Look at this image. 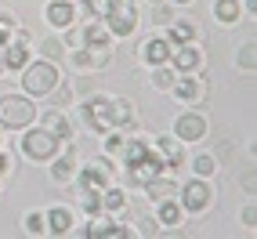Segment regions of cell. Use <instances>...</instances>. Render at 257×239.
<instances>
[{
  "label": "cell",
  "instance_id": "1",
  "mask_svg": "<svg viewBox=\"0 0 257 239\" xmlns=\"http://www.w3.org/2000/svg\"><path fill=\"white\" fill-rule=\"evenodd\" d=\"M119 156H123V167H127V181H131V185H138V189H145L152 178H160V174H163L160 156H156V152H152V145L142 142V138H127Z\"/></svg>",
  "mask_w": 257,
  "mask_h": 239
},
{
  "label": "cell",
  "instance_id": "2",
  "mask_svg": "<svg viewBox=\"0 0 257 239\" xmlns=\"http://www.w3.org/2000/svg\"><path fill=\"white\" fill-rule=\"evenodd\" d=\"M58 83H62V73H58V65L51 62V58L26 62V65H22V91H26L29 98H47Z\"/></svg>",
  "mask_w": 257,
  "mask_h": 239
},
{
  "label": "cell",
  "instance_id": "3",
  "mask_svg": "<svg viewBox=\"0 0 257 239\" xmlns=\"http://www.w3.org/2000/svg\"><path fill=\"white\" fill-rule=\"evenodd\" d=\"M37 124V105L29 94H4L0 98V127L4 131H22Z\"/></svg>",
  "mask_w": 257,
  "mask_h": 239
},
{
  "label": "cell",
  "instance_id": "4",
  "mask_svg": "<svg viewBox=\"0 0 257 239\" xmlns=\"http://www.w3.org/2000/svg\"><path fill=\"white\" fill-rule=\"evenodd\" d=\"M22 152L29 160H37V163H47L51 156H58V152H62V142L51 131L29 124V127H22Z\"/></svg>",
  "mask_w": 257,
  "mask_h": 239
},
{
  "label": "cell",
  "instance_id": "5",
  "mask_svg": "<svg viewBox=\"0 0 257 239\" xmlns=\"http://www.w3.org/2000/svg\"><path fill=\"white\" fill-rule=\"evenodd\" d=\"M105 29L112 33V40H127V37H134L138 33V4H131V0H116L112 4V11L105 15Z\"/></svg>",
  "mask_w": 257,
  "mask_h": 239
},
{
  "label": "cell",
  "instance_id": "6",
  "mask_svg": "<svg viewBox=\"0 0 257 239\" xmlns=\"http://www.w3.org/2000/svg\"><path fill=\"white\" fill-rule=\"evenodd\" d=\"M178 203L185 214H207L214 203V189L207 185V178H192L185 189H178Z\"/></svg>",
  "mask_w": 257,
  "mask_h": 239
},
{
  "label": "cell",
  "instance_id": "7",
  "mask_svg": "<svg viewBox=\"0 0 257 239\" xmlns=\"http://www.w3.org/2000/svg\"><path fill=\"white\" fill-rule=\"evenodd\" d=\"M170 94H174L181 105H203V101H207V76L203 73H181L170 83Z\"/></svg>",
  "mask_w": 257,
  "mask_h": 239
},
{
  "label": "cell",
  "instance_id": "8",
  "mask_svg": "<svg viewBox=\"0 0 257 239\" xmlns=\"http://www.w3.org/2000/svg\"><path fill=\"white\" fill-rule=\"evenodd\" d=\"M109 174H112L109 156H105V160H91V163L73 178V181H76V192H105V189H109Z\"/></svg>",
  "mask_w": 257,
  "mask_h": 239
},
{
  "label": "cell",
  "instance_id": "9",
  "mask_svg": "<svg viewBox=\"0 0 257 239\" xmlns=\"http://www.w3.org/2000/svg\"><path fill=\"white\" fill-rule=\"evenodd\" d=\"M109 94H87L83 98V105H80V116H83V124H87L94 134H105L112 131L109 127Z\"/></svg>",
  "mask_w": 257,
  "mask_h": 239
},
{
  "label": "cell",
  "instance_id": "10",
  "mask_svg": "<svg viewBox=\"0 0 257 239\" xmlns=\"http://www.w3.org/2000/svg\"><path fill=\"white\" fill-rule=\"evenodd\" d=\"M152 152L160 156L163 170H178V167H185V142H178L174 134H156Z\"/></svg>",
  "mask_w": 257,
  "mask_h": 239
},
{
  "label": "cell",
  "instance_id": "11",
  "mask_svg": "<svg viewBox=\"0 0 257 239\" xmlns=\"http://www.w3.org/2000/svg\"><path fill=\"white\" fill-rule=\"evenodd\" d=\"M174 138L178 142H203L207 138V116H199V112H181L178 120H174Z\"/></svg>",
  "mask_w": 257,
  "mask_h": 239
},
{
  "label": "cell",
  "instance_id": "12",
  "mask_svg": "<svg viewBox=\"0 0 257 239\" xmlns=\"http://www.w3.org/2000/svg\"><path fill=\"white\" fill-rule=\"evenodd\" d=\"M170 65H174V73H199L203 69V47L196 40L178 44L170 51Z\"/></svg>",
  "mask_w": 257,
  "mask_h": 239
},
{
  "label": "cell",
  "instance_id": "13",
  "mask_svg": "<svg viewBox=\"0 0 257 239\" xmlns=\"http://www.w3.org/2000/svg\"><path fill=\"white\" fill-rule=\"evenodd\" d=\"M112 62L109 47H73V69H105Z\"/></svg>",
  "mask_w": 257,
  "mask_h": 239
},
{
  "label": "cell",
  "instance_id": "14",
  "mask_svg": "<svg viewBox=\"0 0 257 239\" xmlns=\"http://www.w3.org/2000/svg\"><path fill=\"white\" fill-rule=\"evenodd\" d=\"M47 163H51V178L58 185H69L76 178V149H73V142H65V152L62 156H51Z\"/></svg>",
  "mask_w": 257,
  "mask_h": 239
},
{
  "label": "cell",
  "instance_id": "15",
  "mask_svg": "<svg viewBox=\"0 0 257 239\" xmlns=\"http://www.w3.org/2000/svg\"><path fill=\"white\" fill-rule=\"evenodd\" d=\"M134 124H138L134 101H131V98H112V101H109V127H112V131H131Z\"/></svg>",
  "mask_w": 257,
  "mask_h": 239
},
{
  "label": "cell",
  "instance_id": "16",
  "mask_svg": "<svg viewBox=\"0 0 257 239\" xmlns=\"http://www.w3.org/2000/svg\"><path fill=\"white\" fill-rule=\"evenodd\" d=\"M37 116H40V127L51 131L62 145L73 142V124H69V116H65L62 109H47V112H37Z\"/></svg>",
  "mask_w": 257,
  "mask_h": 239
},
{
  "label": "cell",
  "instance_id": "17",
  "mask_svg": "<svg viewBox=\"0 0 257 239\" xmlns=\"http://www.w3.org/2000/svg\"><path fill=\"white\" fill-rule=\"evenodd\" d=\"M44 19H47V26H55V29H69L76 22L73 0H51V4L44 8Z\"/></svg>",
  "mask_w": 257,
  "mask_h": 239
},
{
  "label": "cell",
  "instance_id": "18",
  "mask_svg": "<svg viewBox=\"0 0 257 239\" xmlns=\"http://www.w3.org/2000/svg\"><path fill=\"white\" fill-rule=\"evenodd\" d=\"M80 47H109L112 51V33L105 29V22H87L80 29Z\"/></svg>",
  "mask_w": 257,
  "mask_h": 239
},
{
  "label": "cell",
  "instance_id": "19",
  "mask_svg": "<svg viewBox=\"0 0 257 239\" xmlns=\"http://www.w3.org/2000/svg\"><path fill=\"white\" fill-rule=\"evenodd\" d=\"M44 221H47V232H51V235H69L73 225H76V217H73L69 207H51V210L44 214Z\"/></svg>",
  "mask_w": 257,
  "mask_h": 239
},
{
  "label": "cell",
  "instance_id": "20",
  "mask_svg": "<svg viewBox=\"0 0 257 239\" xmlns=\"http://www.w3.org/2000/svg\"><path fill=\"white\" fill-rule=\"evenodd\" d=\"M4 73H19L22 65L29 62V44H22V40H15L11 37V44H4Z\"/></svg>",
  "mask_w": 257,
  "mask_h": 239
},
{
  "label": "cell",
  "instance_id": "21",
  "mask_svg": "<svg viewBox=\"0 0 257 239\" xmlns=\"http://www.w3.org/2000/svg\"><path fill=\"white\" fill-rule=\"evenodd\" d=\"M170 51H174V44H170L167 37H152L145 44V51H142V58L149 65H163V62H170Z\"/></svg>",
  "mask_w": 257,
  "mask_h": 239
},
{
  "label": "cell",
  "instance_id": "22",
  "mask_svg": "<svg viewBox=\"0 0 257 239\" xmlns=\"http://www.w3.org/2000/svg\"><path fill=\"white\" fill-rule=\"evenodd\" d=\"M167 40L174 44V47L196 40V22H192V19H170V22H167Z\"/></svg>",
  "mask_w": 257,
  "mask_h": 239
},
{
  "label": "cell",
  "instance_id": "23",
  "mask_svg": "<svg viewBox=\"0 0 257 239\" xmlns=\"http://www.w3.org/2000/svg\"><path fill=\"white\" fill-rule=\"evenodd\" d=\"M156 207H160V210H156V221H160L163 228H178V225H181V217H185V210H181V203H178V196H174V199H160Z\"/></svg>",
  "mask_w": 257,
  "mask_h": 239
},
{
  "label": "cell",
  "instance_id": "24",
  "mask_svg": "<svg viewBox=\"0 0 257 239\" xmlns=\"http://www.w3.org/2000/svg\"><path fill=\"white\" fill-rule=\"evenodd\" d=\"M145 192H149V199H152V203H160V199H174V196H178V185L170 181V178H163V174H160V178H152V181L145 185Z\"/></svg>",
  "mask_w": 257,
  "mask_h": 239
},
{
  "label": "cell",
  "instance_id": "25",
  "mask_svg": "<svg viewBox=\"0 0 257 239\" xmlns=\"http://www.w3.org/2000/svg\"><path fill=\"white\" fill-rule=\"evenodd\" d=\"M239 11H243L239 0H214V19L221 26H235L239 22Z\"/></svg>",
  "mask_w": 257,
  "mask_h": 239
},
{
  "label": "cell",
  "instance_id": "26",
  "mask_svg": "<svg viewBox=\"0 0 257 239\" xmlns=\"http://www.w3.org/2000/svg\"><path fill=\"white\" fill-rule=\"evenodd\" d=\"M123 207H127V192L116 189V185H109V189L101 192V210H105V214H119Z\"/></svg>",
  "mask_w": 257,
  "mask_h": 239
},
{
  "label": "cell",
  "instance_id": "27",
  "mask_svg": "<svg viewBox=\"0 0 257 239\" xmlns=\"http://www.w3.org/2000/svg\"><path fill=\"white\" fill-rule=\"evenodd\" d=\"M178 80V73H174V65L170 62H163V65H152V87L156 91H170V83Z\"/></svg>",
  "mask_w": 257,
  "mask_h": 239
},
{
  "label": "cell",
  "instance_id": "28",
  "mask_svg": "<svg viewBox=\"0 0 257 239\" xmlns=\"http://www.w3.org/2000/svg\"><path fill=\"white\" fill-rule=\"evenodd\" d=\"M253 40H246V44H239V51H235V65L243 73H253V65H257V55H253Z\"/></svg>",
  "mask_w": 257,
  "mask_h": 239
},
{
  "label": "cell",
  "instance_id": "29",
  "mask_svg": "<svg viewBox=\"0 0 257 239\" xmlns=\"http://www.w3.org/2000/svg\"><path fill=\"white\" fill-rule=\"evenodd\" d=\"M112 4H116V0H83V11H87L91 15V19H105V15L112 11Z\"/></svg>",
  "mask_w": 257,
  "mask_h": 239
},
{
  "label": "cell",
  "instance_id": "30",
  "mask_svg": "<svg viewBox=\"0 0 257 239\" xmlns=\"http://www.w3.org/2000/svg\"><path fill=\"white\" fill-rule=\"evenodd\" d=\"M192 170H196V178H210L214 170H217V160L210 156V152H203V156L192 160Z\"/></svg>",
  "mask_w": 257,
  "mask_h": 239
},
{
  "label": "cell",
  "instance_id": "31",
  "mask_svg": "<svg viewBox=\"0 0 257 239\" xmlns=\"http://www.w3.org/2000/svg\"><path fill=\"white\" fill-rule=\"evenodd\" d=\"M26 232H29V235H47V221H44V214H40V210L26 214Z\"/></svg>",
  "mask_w": 257,
  "mask_h": 239
},
{
  "label": "cell",
  "instance_id": "32",
  "mask_svg": "<svg viewBox=\"0 0 257 239\" xmlns=\"http://www.w3.org/2000/svg\"><path fill=\"white\" fill-rule=\"evenodd\" d=\"M170 19H174V11L167 4H152V26H167Z\"/></svg>",
  "mask_w": 257,
  "mask_h": 239
},
{
  "label": "cell",
  "instance_id": "33",
  "mask_svg": "<svg viewBox=\"0 0 257 239\" xmlns=\"http://www.w3.org/2000/svg\"><path fill=\"white\" fill-rule=\"evenodd\" d=\"M40 55L51 58V62H58V58H62V40H44V44H40Z\"/></svg>",
  "mask_w": 257,
  "mask_h": 239
},
{
  "label": "cell",
  "instance_id": "34",
  "mask_svg": "<svg viewBox=\"0 0 257 239\" xmlns=\"http://www.w3.org/2000/svg\"><path fill=\"white\" fill-rule=\"evenodd\" d=\"M138 235H160V221L156 217H142L138 221Z\"/></svg>",
  "mask_w": 257,
  "mask_h": 239
},
{
  "label": "cell",
  "instance_id": "35",
  "mask_svg": "<svg viewBox=\"0 0 257 239\" xmlns=\"http://www.w3.org/2000/svg\"><path fill=\"white\" fill-rule=\"evenodd\" d=\"M51 98H55V105H69V101H73V91L65 87V83H58V87L51 91Z\"/></svg>",
  "mask_w": 257,
  "mask_h": 239
},
{
  "label": "cell",
  "instance_id": "36",
  "mask_svg": "<svg viewBox=\"0 0 257 239\" xmlns=\"http://www.w3.org/2000/svg\"><path fill=\"white\" fill-rule=\"evenodd\" d=\"M239 217H243V228H250V232H253V221H257V210H253V203H250V207H243V214H239Z\"/></svg>",
  "mask_w": 257,
  "mask_h": 239
},
{
  "label": "cell",
  "instance_id": "37",
  "mask_svg": "<svg viewBox=\"0 0 257 239\" xmlns=\"http://www.w3.org/2000/svg\"><path fill=\"white\" fill-rule=\"evenodd\" d=\"M62 47H80V29H69V33H65Z\"/></svg>",
  "mask_w": 257,
  "mask_h": 239
},
{
  "label": "cell",
  "instance_id": "38",
  "mask_svg": "<svg viewBox=\"0 0 257 239\" xmlns=\"http://www.w3.org/2000/svg\"><path fill=\"white\" fill-rule=\"evenodd\" d=\"M239 181H243V189L253 196V185H257V181H253V167H250V170H243V178H239Z\"/></svg>",
  "mask_w": 257,
  "mask_h": 239
},
{
  "label": "cell",
  "instance_id": "39",
  "mask_svg": "<svg viewBox=\"0 0 257 239\" xmlns=\"http://www.w3.org/2000/svg\"><path fill=\"white\" fill-rule=\"evenodd\" d=\"M0 29H15V15L11 11H0Z\"/></svg>",
  "mask_w": 257,
  "mask_h": 239
},
{
  "label": "cell",
  "instance_id": "40",
  "mask_svg": "<svg viewBox=\"0 0 257 239\" xmlns=\"http://www.w3.org/2000/svg\"><path fill=\"white\" fill-rule=\"evenodd\" d=\"M8 170H11V156H8V152H0V178H4Z\"/></svg>",
  "mask_w": 257,
  "mask_h": 239
},
{
  "label": "cell",
  "instance_id": "41",
  "mask_svg": "<svg viewBox=\"0 0 257 239\" xmlns=\"http://www.w3.org/2000/svg\"><path fill=\"white\" fill-rule=\"evenodd\" d=\"M4 44H11V29H0V47Z\"/></svg>",
  "mask_w": 257,
  "mask_h": 239
},
{
  "label": "cell",
  "instance_id": "42",
  "mask_svg": "<svg viewBox=\"0 0 257 239\" xmlns=\"http://www.w3.org/2000/svg\"><path fill=\"white\" fill-rule=\"evenodd\" d=\"M243 8H246V11L253 15V11H257V0H243Z\"/></svg>",
  "mask_w": 257,
  "mask_h": 239
},
{
  "label": "cell",
  "instance_id": "43",
  "mask_svg": "<svg viewBox=\"0 0 257 239\" xmlns=\"http://www.w3.org/2000/svg\"><path fill=\"white\" fill-rule=\"evenodd\" d=\"M170 4H178V8H185V4H192V0H170Z\"/></svg>",
  "mask_w": 257,
  "mask_h": 239
},
{
  "label": "cell",
  "instance_id": "44",
  "mask_svg": "<svg viewBox=\"0 0 257 239\" xmlns=\"http://www.w3.org/2000/svg\"><path fill=\"white\" fill-rule=\"evenodd\" d=\"M0 145H4V127H0Z\"/></svg>",
  "mask_w": 257,
  "mask_h": 239
},
{
  "label": "cell",
  "instance_id": "45",
  "mask_svg": "<svg viewBox=\"0 0 257 239\" xmlns=\"http://www.w3.org/2000/svg\"><path fill=\"white\" fill-rule=\"evenodd\" d=\"M149 4H163V0H149Z\"/></svg>",
  "mask_w": 257,
  "mask_h": 239
},
{
  "label": "cell",
  "instance_id": "46",
  "mask_svg": "<svg viewBox=\"0 0 257 239\" xmlns=\"http://www.w3.org/2000/svg\"><path fill=\"white\" fill-rule=\"evenodd\" d=\"M0 73H4V62H0Z\"/></svg>",
  "mask_w": 257,
  "mask_h": 239
}]
</instances>
